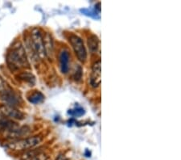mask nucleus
<instances>
[{
    "label": "nucleus",
    "instance_id": "39448f33",
    "mask_svg": "<svg viewBox=\"0 0 181 160\" xmlns=\"http://www.w3.org/2000/svg\"><path fill=\"white\" fill-rule=\"evenodd\" d=\"M68 41L71 44L78 60L81 63H84L87 60V51L83 40L75 34H70L68 37Z\"/></svg>",
    "mask_w": 181,
    "mask_h": 160
},
{
    "label": "nucleus",
    "instance_id": "423d86ee",
    "mask_svg": "<svg viewBox=\"0 0 181 160\" xmlns=\"http://www.w3.org/2000/svg\"><path fill=\"white\" fill-rule=\"evenodd\" d=\"M0 114L3 115L4 116L10 120H23L25 116L23 112H20L19 109H17L14 107L6 105V104H1L0 105Z\"/></svg>",
    "mask_w": 181,
    "mask_h": 160
},
{
    "label": "nucleus",
    "instance_id": "6e6552de",
    "mask_svg": "<svg viewBox=\"0 0 181 160\" xmlns=\"http://www.w3.org/2000/svg\"><path fill=\"white\" fill-rule=\"evenodd\" d=\"M19 128V125L16 122H14L13 120H10L3 115L0 114V130L6 132L8 134Z\"/></svg>",
    "mask_w": 181,
    "mask_h": 160
},
{
    "label": "nucleus",
    "instance_id": "2eb2a0df",
    "mask_svg": "<svg viewBox=\"0 0 181 160\" xmlns=\"http://www.w3.org/2000/svg\"><path fill=\"white\" fill-rule=\"evenodd\" d=\"M80 11H81L82 13H84V15H88V16L97 18V11H95V10L93 11V10H91V9H81Z\"/></svg>",
    "mask_w": 181,
    "mask_h": 160
},
{
    "label": "nucleus",
    "instance_id": "1a4fd4ad",
    "mask_svg": "<svg viewBox=\"0 0 181 160\" xmlns=\"http://www.w3.org/2000/svg\"><path fill=\"white\" fill-rule=\"evenodd\" d=\"M70 55L68 50H62L60 54V67L63 74H67L69 70Z\"/></svg>",
    "mask_w": 181,
    "mask_h": 160
},
{
    "label": "nucleus",
    "instance_id": "9d476101",
    "mask_svg": "<svg viewBox=\"0 0 181 160\" xmlns=\"http://www.w3.org/2000/svg\"><path fill=\"white\" fill-rule=\"evenodd\" d=\"M43 45L45 50L46 57H49L52 54V41H51V36L48 33H46L43 36Z\"/></svg>",
    "mask_w": 181,
    "mask_h": 160
},
{
    "label": "nucleus",
    "instance_id": "dca6fc26",
    "mask_svg": "<svg viewBox=\"0 0 181 160\" xmlns=\"http://www.w3.org/2000/svg\"><path fill=\"white\" fill-rule=\"evenodd\" d=\"M81 75H82V69L81 67H78V70H76V71L75 72L74 75V79L75 80H80L81 79Z\"/></svg>",
    "mask_w": 181,
    "mask_h": 160
},
{
    "label": "nucleus",
    "instance_id": "ddd939ff",
    "mask_svg": "<svg viewBox=\"0 0 181 160\" xmlns=\"http://www.w3.org/2000/svg\"><path fill=\"white\" fill-rule=\"evenodd\" d=\"M17 78L18 79L21 80V81L26 82V83H33L35 82V77L34 75L31 73L28 72H22L20 74L17 75Z\"/></svg>",
    "mask_w": 181,
    "mask_h": 160
},
{
    "label": "nucleus",
    "instance_id": "f3484780",
    "mask_svg": "<svg viewBox=\"0 0 181 160\" xmlns=\"http://www.w3.org/2000/svg\"><path fill=\"white\" fill-rule=\"evenodd\" d=\"M97 9L98 10V11H101V2H97V4L95 5V11H97Z\"/></svg>",
    "mask_w": 181,
    "mask_h": 160
},
{
    "label": "nucleus",
    "instance_id": "20e7f679",
    "mask_svg": "<svg viewBox=\"0 0 181 160\" xmlns=\"http://www.w3.org/2000/svg\"><path fill=\"white\" fill-rule=\"evenodd\" d=\"M42 141V137L40 136H34V137H29L27 138H22V139L14 140V141L9 142L6 145V148L9 150H14V151H21L31 149L39 145Z\"/></svg>",
    "mask_w": 181,
    "mask_h": 160
},
{
    "label": "nucleus",
    "instance_id": "9b49d317",
    "mask_svg": "<svg viewBox=\"0 0 181 160\" xmlns=\"http://www.w3.org/2000/svg\"><path fill=\"white\" fill-rule=\"evenodd\" d=\"M27 100L31 104H38L43 102V100H44V96L39 91H35L27 97Z\"/></svg>",
    "mask_w": 181,
    "mask_h": 160
},
{
    "label": "nucleus",
    "instance_id": "0eeeda50",
    "mask_svg": "<svg viewBox=\"0 0 181 160\" xmlns=\"http://www.w3.org/2000/svg\"><path fill=\"white\" fill-rule=\"evenodd\" d=\"M101 61L98 59L93 64L90 75V85L93 88H97L101 85Z\"/></svg>",
    "mask_w": 181,
    "mask_h": 160
},
{
    "label": "nucleus",
    "instance_id": "4468645a",
    "mask_svg": "<svg viewBox=\"0 0 181 160\" xmlns=\"http://www.w3.org/2000/svg\"><path fill=\"white\" fill-rule=\"evenodd\" d=\"M84 108H82L81 107H76L73 109H70L68 110V113L70 114L71 116H76V117H78V116H81L84 114Z\"/></svg>",
    "mask_w": 181,
    "mask_h": 160
},
{
    "label": "nucleus",
    "instance_id": "f257e3e1",
    "mask_svg": "<svg viewBox=\"0 0 181 160\" xmlns=\"http://www.w3.org/2000/svg\"><path fill=\"white\" fill-rule=\"evenodd\" d=\"M6 63L11 71L29 67L26 51L20 41L14 42L10 46L6 54Z\"/></svg>",
    "mask_w": 181,
    "mask_h": 160
},
{
    "label": "nucleus",
    "instance_id": "f8f14e48",
    "mask_svg": "<svg viewBox=\"0 0 181 160\" xmlns=\"http://www.w3.org/2000/svg\"><path fill=\"white\" fill-rule=\"evenodd\" d=\"M88 46L91 53L97 52L99 46V41L97 36L91 35L88 39Z\"/></svg>",
    "mask_w": 181,
    "mask_h": 160
},
{
    "label": "nucleus",
    "instance_id": "f03ea898",
    "mask_svg": "<svg viewBox=\"0 0 181 160\" xmlns=\"http://www.w3.org/2000/svg\"><path fill=\"white\" fill-rule=\"evenodd\" d=\"M27 45L30 46L32 51L40 59H43L46 57L44 45H43V35L41 30L37 28H33L30 33Z\"/></svg>",
    "mask_w": 181,
    "mask_h": 160
},
{
    "label": "nucleus",
    "instance_id": "7ed1b4c3",
    "mask_svg": "<svg viewBox=\"0 0 181 160\" xmlns=\"http://www.w3.org/2000/svg\"><path fill=\"white\" fill-rule=\"evenodd\" d=\"M0 100L4 102V104L15 107L19 104L20 98L17 96L15 92L8 83L5 81L0 75Z\"/></svg>",
    "mask_w": 181,
    "mask_h": 160
}]
</instances>
